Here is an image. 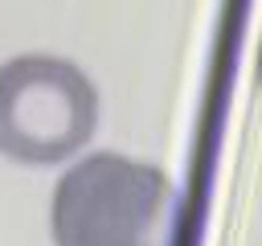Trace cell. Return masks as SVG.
I'll use <instances>...</instances> for the list:
<instances>
[{
	"instance_id": "6da1fadb",
	"label": "cell",
	"mask_w": 262,
	"mask_h": 246,
	"mask_svg": "<svg viewBox=\"0 0 262 246\" xmlns=\"http://www.w3.org/2000/svg\"><path fill=\"white\" fill-rule=\"evenodd\" d=\"M57 246H176L180 193L164 168L94 152L53 189Z\"/></svg>"
},
{
	"instance_id": "7a4b0ae2",
	"label": "cell",
	"mask_w": 262,
	"mask_h": 246,
	"mask_svg": "<svg viewBox=\"0 0 262 246\" xmlns=\"http://www.w3.org/2000/svg\"><path fill=\"white\" fill-rule=\"evenodd\" d=\"M94 82L66 57L25 53L0 66V152L16 164H57L90 144Z\"/></svg>"
}]
</instances>
